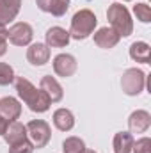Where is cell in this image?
<instances>
[{"mask_svg":"<svg viewBox=\"0 0 151 153\" xmlns=\"http://www.w3.org/2000/svg\"><path fill=\"white\" fill-rule=\"evenodd\" d=\"M123 2H132V0H123Z\"/></svg>","mask_w":151,"mask_h":153,"instance_id":"29","label":"cell"},{"mask_svg":"<svg viewBox=\"0 0 151 153\" xmlns=\"http://www.w3.org/2000/svg\"><path fill=\"white\" fill-rule=\"evenodd\" d=\"M34 38V29L27 22H18L11 29H7V39L14 46H27L32 43Z\"/></svg>","mask_w":151,"mask_h":153,"instance_id":"6","label":"cell"},{"mask_svg":"<svg viewBox=\"0 0 151 153\" xmlns=\"http://www.w3.org/2000/svg\"><path fill=\"white\" fill-rule=\"evenodd\" d=\"M84 153H98V152H94V150H89V148H85V150H84Z\"/></svg>","mask_w":151,"mask_h":153,"instance_id":"28","label":"cell"},{"mask_svg":"<svg viewBox=\"0 0 151 153\" xmlns=\"http://www.w3.org/2000/svg\"><path fill=\"white\" fill-rule=\"evenodd\" d=\"M98 25V18L96 14L91 11V9H80L76 11L71 18V25H70V38L76 39V41H82V39H87L96 29Z\"/></svg>","mask_w":151,"mask_h":153,"instance_id":"2","label":"cell"},{"mask_svg":"<svg viewBox=\"0 0 151 153\" xmlns=\"http://www.w3.org/2000/svg\"><path fill=\"white\" fill-rule=\"evenodd\" d=\"M36 5L43 13H50V14L61 18L70 9V0H36Z\"/></svg>","mask_w":151,"mask_h":153,"instance_id":"16","label":"cell"},{"mask_svg":"<svg viewBox=\"0 0 151 153\" xmlns=\"http://www.w3.org/2000/svg\"><path fill=\"white\" fill-rule=\"evenodd\" d=\"M151 126V114L144 109H137L133 111L130 117H128V128L130 134H144L148 132V128Z\"/></svg>","mask_w":151,"mask_h":153,"instance_id":"8","label":"cell"},{"mask_svg":"<svg viewBox=\"0 0 151 153\" xmlns=\"http://www.w3.org/2000/svg\"><path fill=\"white\" fill-rule=\"evenodd\" d=\"M44 39H46V46L48 48H64L70 45V32L62 27H50L44 34Z\"/></svg>","mask_w":151,"mask_h":153,"instance_id":"11","label":"cell"},{"mask_svg":"<svg viewBox=\"0 0 151 153\" xmlns=\"http://www.w3.org/2000/svg\"><path fill=\"white\" fill-rule=\"evenodd\" d=\"M7 125H9V121H7L5 117H2V116H0V135H4V132H5V128H7Z\"/></svg>","mask_w":151,"mask_h":153,"instance_id":"25","label":"cell"},{"mask_svg":"<svg viewBox=\"0 0 151 153\" xmlns=\"http://www.w3.org/2000/svg\"><path fill=\"white\" fill-rule=\"evenodd\" d=\"M133 14L142 23H150L151 22V7L148 4H135L133 5Z\"/></svg>","mask_w":151,"mask_h":153,"instance_id":"22","label":"cell"},{"mask_svg":"<svg viewBox=\"0 0 151 153\" xmlns=\"http://www.w3.org/2000/svg\"><path fill=\"white\" fill-rule=\"evenodd\" d=\"M39 89H43L46 93V96L50 98L52 103H59L64 98V89L62 85L57 82V78H53L52 75H44L39 82Z\"/></svg>","mask_w":151,"mask_h":153,"instance_id":"9","label":"cell"},{"mask_svg":"<svg viewBox=\"0 0 151 153\" xmlns=\"http://www.w3.org/2000/svg\"><path fill=\"white\" fill-rule=\"evenodd\" d=\"M2 137H4V141L9 146L18 144V143H21V141L27 139V126L23 123H20V121H11L7 125V128H5V132H4Z\"/></svg>","mask_w":151,"mask_h":153,"instance_id":"12","label":"cell"},{"mask_svg":"<svg viewBox=\"0 0 151 153\" xmlns=\"http://www.w3.org/2000/svg\"><path fill=\"white\" fill-rule=\"evenodd\" d=\"M5 52H7V41H0V57L5 55Z\"/></svg>","mask_w":151,"mask_h":153,"instance_id":"27","label":"cell"},{"mask_svg":"<svg viewBox=\"0 0 151 153\" xmlns=\"http://www.w3.org/2000/svg\"><path fill=\"white\" fill-rule=\"evenodd\" d=\"M34 144L30 143V141H21V143H18V144H13V146H9V153H34Z\"/></svg>","mask_w":151,"mask_h":153,"instance_id":"24","label":"cell"},{"mask_svg":"<svg viewBox=\"0 0 151 153\" xmlns=\"http://www.w3.org/2000/svg\"><path fill=\"white\" fill-rule=\"evenodd\" d=\"M78 70V62L71 53H59L53 57V71L57 76L68 78L73 76Z\"/></svg>","mask_w":151,"mask_h":153,"instance_id":"7","label":"cell"},{"mask_svg":"<svg viewBox=\"0 0 151 153\" xmlns=\"http://www.w3.org/2000/svg\"><path fill=\"white\" fill-rule=\"evenodd\" d=\"M119 34L114 30L112 27H101V29H98L96 32H94V43L100 46V48H103V50H110L114 48L117 43H119Z\"/></svg>","mask_w":151,"mask_h":153,"instance_id":"13","label":"cell"},{"mask_svg":"<svg viewBox=\"0 0 151 153\" xmlns=\"http://www.w3.org/2000/svg\"><path fill=\"white\" fill-rule=\"evenodd\" d=\"M107 20L114 30L119 34V38H128L133 32V20L130 16V11L123 4H110L107 9Z\"/></svg>","mask_w":151,"mask_h":153,"instance_id":"3","label":"cell"},{"mask_svg":"<svg viewBox=\"0 0 151 153\" xmlns=\"http://www.w3.org/2000/svg\"><path fill=\"white\" fill-rule=\"evenodd\" d=\"M14 78L16 75H14L13 66L7 62H0V85H9L14 82Z\"/></svg>","mask_w":151,"mask_h":153,"instance_id":"21","label":"cell"},{"mask_svg":"<svg viewBox=\"0 0 151 153\" xmlns=\"http://www.w3.org/2000/svg\"><path fill=\"white\" fill-rule=\"evenodd\" d=\"M0 116L5 117L9 123L11 121H16L20 116H21V103L13 98V96H5L0 100Z\"/></svg>","mask_w":151,"mask_h":153,"instance_id":"14","label":"cell"},{"mask_svg":"<svg viewBox=\"0 0 151 153\" xmlns=\"http://www.w3.org/2000/svg\"><path fill=\"white\" fill-rule=\"evenodd\" d=\"M85 150V143L80 139V137H68L64 143H62V152L64 153H84Z\"/></svg>","mask_w":151,"mask_h":153,"instance_id":"20","label":"cell"},{"mask_svg":"<svg viewBox=\"0 0 151 153\" xmlns=\"http://www.w3.org/2000/svg\"><path fill=\"white\" fill-rule=\"evenodd\" d=\"M0 41H7V29H5V25H0Z\"/></svg>","mask_w":151,"mask_h":153,"instance_id":"26","label":"cell"},{"mask_svg":"<svg viewBox=\"0 0 151 153\" xmlns=\"http://www.w3.org/2000/svg\"><path fill=\"white\" fill-rule=\"evenodd\" d=\"M16 80V93L20 96V100L32 111V112H38V114H43L50 109L52 102L50 98L46 96V93L43 89H38L30 80L23 78V76H18L14 78Z\"/></svg>","mask_w":151,"mask_h":153,"instance_id":"1","label":"cell"},{"mask_svg":"<svg viewBox=\"0 0 151 153\" xmlns=\"http://www.w3.org/2000/svg\"><path fill=\"white\" fill-rule=\"evenodd\" d=\"M132 153H151V139L150 137H141L139 141H133Z\"/></svg>","mask_w":151,"mask_h":153,"instance_id":"23","label":"cell"},{"mask_svg":"<svg viewBox=\"0 0 151 153\" xmlns=\"http://www.w3.org/2000/svg\"><path fill=\"white\" fill-rule=\"evenodd\" d=\"M130 57L135 61V62H141V64H150L151 61V48L146 41H135L132 43L130 46Z\"/></svg>","mask_w":151,"mask_h":153,"instance_id":"18","label":"cell"},{"mask_svg":"<svg viewBox=\"0 0 151 153\" xmlns=\"http://www.w3.org/2000/svg\"><path fill=\"white\" fill-rule=\"evenodd\" d=\"M123 93L128 96H139L146 87V73L139 68H128L121 76Z\"/></svg>","mask_w":151,"mask_h":153,"instance_id":"4","label":"cell"},{"mask_svg":"<svg viewBox=\"0 0 151 153\" xmlns=\"http://www.w3.org/2000/svg\"><path fill=\"white\" fill-rule=\"evenodd\" d=\"M27 61L32 66H44L50 61V48L44 43H32L27 48Z\"/></svg>","mask_w":151,"mask_h":153,"instance_id":"10","label":"cell"},{"mask_svg":"<svg viewBox=\"0 0 151 153\" xmlns=\"http://www.w3.org/2000/svg\"><path fill=\"white\" fill-rule=\"evenodd\" d=\"M114 153H132L133 146V135L130 132H117L112 141Z\"/></svg>","mask_w":151,"mask_h":153,"instance_id":"19","label":"cell"},{"mask_svg":"<svg viewBox=\"0 0 151 153\" xmlns=\"http://www.w3.org/2000/svg\"><path fill=\"white\" fill-rule=\"evenodd\" d=\"M53 125L61 132H70L75 126V116L70 109H57L53 112Z\"/></svg>","mask_w":151,"mask_h":153,"instance_id":"17","label":"cell"},{"mask_svg":"<svg viewBox=\"0 0 151 153\" xmlns=\"http://www.w3.org/2000/svg\"><path fill=\"white\" fill-rule=\"evenodd\" d=\"M21 9V0H0V25H7L16 20Z\"/></svg>","mask_w":151,"mask_h":153,"instance_id":"15","label":"cell"},{"mask_svg":"<svg viewBox=\"0 0 151 153\" xmlns=\"http://www.w3.org/2000/svg\"><path fill=\"white\" fill-rule=\"evenodd\" d=\"M27 135L30 137V143L34 144V148H44L50 139H52V128L46 121L43 119H32L27 125Z\"/></svg>","mask_w":151,"mask_h":153,"instance_id":"5","label":"cell"}]
</instances>
